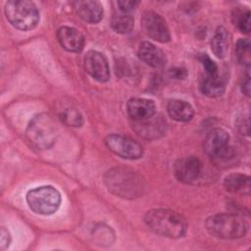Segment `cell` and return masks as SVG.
Returning <instances> with one entry per match:
<instances>
[{
    "mask_svg": "<svg viewBox=\"0 0 251 251\" xmlns=\"http://www.w3.org/2000/svg\"><path fill=\"white\" fill-rule=\"evenodd\" d=\"M104 180L109 191L126 199L139 197L144 189L142 177L136 172L127 168L109 170L105 174Z\"/></svg>",
    "mask_w": 251,
    "mask_h": 251,
    "instance_id": "cell-1",
    "label": "cell"
},
{
    "mask_svg": "<svg viewBox=\"0 0 251 251\" xmlns=\"http://www.w3.org/2000/svg\"><path fill=\"white\" fill-rule=\"evenodd\" d=\"M147 226L157 234L171 238H178L186 231V223L177 213L168 209H153L144 216Z\"/></svg>",
    "mask_w": 251,
    "mask_h": 251,
    "instance_id": "cell-2",
    "label": "cell"
},
{
    "mask_svg": "<svg viewBox=\"0 0 251 251\" xmlns=\"http://www.w3.org/2000/svg\"><path fill=\"white\" fill-rule=\"evenodd\" d=\"M59 129L54 118L47 113H40L32 118L25 130L28 143L35 149H49L58 137Z\"/></svg>",
    "mask_w": 251,
    "mask_h": 251,
    "instance_id": "cell-3",
    "label": "cell"
},
{
    "mask_svg": "<svg viewBox=\"0 0 251 251\" xmlns=\"http://www.w3.org/2000/svg\"><path fill=\"white\" fill-rule=\"evenodd\" d=\"M205 226L210 234L225 239L242 237L248 230L246 221L235 214H217L211 216L206 220Z\"/></svg>",
    "mask_w": 251,
    "mask_h": 251,
    "instance_id": "cell-4",
    "label": "cell"
},
{
    "mask_svg": "<svg viewBox=\"0 0 251 251\" xmlns=\"http://www.w3.org/2000/svg\"><path fill=\"white\" fill-rule=\"evenodd\" d=\"M4 10L9 23L18 29L29 30L38 24V10L30 1L11 0L5 4Z\"/></svg>",
    "mask_w": 251,
    "mask_h": 251,
    "instance_id": "cell-5",
    "label": "cell"
},
{
    "mask_svg": "<svg viewBox=\"0 0 251 251\" xmlns=\"http://www.w3.org/2000/svg\"><path fill=\"white\" fill-rule=\"evenodd\" d=\"M26 202L34 213L48 216L58 210L61 204V194L53 186H40L27 192Z\"/></svg>",
    "mask_w": 251,
    "mask_h": 251,
    "instance_id": "cell-6",
    "label": "cell"
},
{
    "mask_svg": "<svg viewBox=\"0 0 251 251\" xmlns=\"http://www.w3.org/2000/svg\"><path fill=\"white\" fill-rule=\"evenodd\" d=\"M110 151L126 159H138L143 154L142 146L130 137L121 134H110L105 139Z\"/></svg>",
    "mask_w": 251,
    "mask_h": 251,
    "instance_id": "cell-7",
    "label": "cell"
},
{
    "mask_svg": "<svg viewBox=\"0 0 251 251\" xmlns=\"http://www.w3.org/2000/svg\"><path fill=\"white\" fill-rule=\"evenodd\" d=\"M141 26L150 38L158 42L165 43L171 39V33L166 21L153 11H146L143 13Z\"/></svg>",
    "mask_w": 251,
    "mask_h": 251,
    "instance_id": "cell-8",
    "label": "cell"
},
{
    "mask_svg": "<svg viewBox=\"0 0 251 251\" xmlns=\"http://www.w3.org/2000/svg\"><path fill=\"white\" fill-rule=\"evenodd\" d=\"M205 152L212 158L222 159L228 155L229 152V135L221 128H213L204 141Z\"/></svg>",
    "mask_w": 251,
    "mask_h": 251,
    "instance_id": "cell-9",
    "label": "cell"
},
{
    "mask_svg": "<svg viewBox=\"0 0 251 251\" xmlns=\"http://www.w3.org/2000/svg\"><path fill=\"white\" fill-rule=\"evenodd\" d=\"M175 176L183 183H194L201 176L202 163L195 156H187L175 164Z\"/></svg>",
    "mask_w": 251,
    "mask_h": 251,
    "instance_id": "cell-10",
    "label": "cell"
},
{
    "mask_svg": "<svg viewBox=\"0 0 251 251\" xmlns=\"http://www.w3.org/2000/svg\"><path fill=\"white\" fill-rule=\"evenodd\" d=\"M85 71L100 82L107 81L110 76L108 61L103 54L98 51H88L83 59Z\"/></svg>",
    "mask_w": 251,
    "mask_h": 251,
    "instance_id": "cell-11",
    "label": "cell"
},
{
    "mask_svg": "<svg viewBox=\"0 0 251 251\" xmlns=\"http://www.w3.org/2000/svg\"><path fill=\"white\" fill-rule=\"evenodd\" d=\"M132 128L141 137L146 139H157L166 132L167 123L160 115H154L149 119L133 122Z\"/></svg>",
    "mask_w": 251,
    "mask_h": 251,
    "instance_id": "cell-12",
    "label": "cell"
},
{
    "mask_svg": "<svg viewBox=\"0 0 251 251\" xmlns=\"http://www.w3.org/2000/svg\"><path fill=\"white\" fill-rule=\"evenodd\" d=\"M128 116L133 122L144 121L156 114V105L150 99L131 98L126 104Z\"/></svg>",
    "mask_w": 251,
    "mask_h": 251,
    "instance_id": "cell-13",
    "label": "cell"
},
{
    "mask_svg": "<svg viewBox=\"0 0 251 251\" xmlns=\"http://www.w3.org/2000/svg\"><path fill=\"white\" fill-rule=\"evenodd\" d=\"M57 38L61 46L69 52H80L84 46L83 35L75 28L62 26L57 31Z\"/></svg>",
    "mask_w": 251,
    "mask_h": 251,
    "instance_id": "cell-14",
    "label": "cell"
},
{
    "mask_svg": "<svg viewBox=\"0 0 251 251\" xmlns=\"http://www.w3.org/2000/svg\"><path fill=\"white\" fill-rule=\"evenodd\" d=\"M137 54L141 61L153 68H162L167 62L165 53L160 48L147 41L140 43Z\"/></svg>",
    "mask_w": 251,
    "mask_h": 251,
    "instance_id": "cell-15",
    "label": "cell"
},
{
    "mask_svg": "<svg viewBox=\"0 0 251 251\" xmlns=\"http://www.w3.org/2000/svg\"><path fill=\"white\" fill-rule=\"evenodd\" d=\"M75 8L78 17L87 23L96 24L103 18V7L98 1H76Z\"/></svg>",
    "mask_w": 251,
    "mask_h": 251,
    "instance_id": "cell-16",
    "label": "cell"
},
{
    "mask_svg": "<svg viewBox=\"0 0 251 251\" xmlns=\"http://www.w3.org/2000/svg\"><path fill=\"white\" fill-rule=\"evenodd\" d=\"M167 111L170 117L177 122H188L194 116V110L191 105L179 99L170 100L167 105Z\"/></svg>",
    "mask_w": 251,
    "mask_h": 251,
    "instance_id": "cell-17",
    "label": "cell"
},
{
    "mask_svg": "<svg viewBox=\"0 0 251 251\" xmlns=\"http://www.w3.org/2000/svg\"><path fill=\"white\" fill-rule=\"evenodd\" d=\"M226 88V83L221 75L218 74L216 75H208L201 79L200 90L208 97H219L224 94Z\"/></svg>",
    "mask_w": 251,
    "mask_h": 251,
    "instance_id": "cell-18",
    "label": "cell"
},
{
    "mask_svg": "<svg viewBox=\"0 0 251 251\" xmlns=\"http://www.w3.org/2000/svg\"><path fill=\"white\" fill-rule=\"evenodd\" d=\"M224 186L231 193L249 194L250 177L241 174H231L225 178Z\"/></svg>",
    "mask_w": 251,
    "mask_h": 251,
    "instance_id": "cell-19",
    "label": "cell"
},
{
    "mask_svg": "<svg viewBox=\"0 0 251 251\" xmlns=\"http://www.w3.org/2000/svg\"><path fill=\"white\" fill-rule=\"evenodd\" d=\"M58 117L64 124L70 126L79 127L83 124L80 112L72 104H62L58 108Z\"/></svg>",
    "mask_w": 251,
    "mask_h": 251,
    "instance_id": "cell-20",
    "label": "cell"
},
{
    "mask_svg": "<svg viewBox=\"0 0 251 251\" xmlns=\"http://www.w3.org/2000/svg\"><path fill=\"white\" fill-rule=\"evenodd\" d=\"M211 50L218 58L226 57L228 50V32L224 26H219L211 40Z\"/></svg>",
    "mask_w": 251,
    "mask_h": 251,
    "instance_id": "cell-21",
    "label": "cell"
},
{
    "mask_svg": "<svg viewBox=\"0 0 251 251\" xmlns=\"http://www.w3.org/2000/svg\"><path fill=\"white\" fill-rule=\"evenodd\" d=\"M134 20L129 13H121L114 15L111 20L112 28L121 34L128 33L132 30Z\"/></svg>",
    "mask_w": 251,
    "mask_h": 251,
    "instance_id": "cell-22",
    "label": "cell"
},
{
    "mask_svg": "<svg viewBox=\"0 0 251 251\" xmlns=\"http://www.w3.org/2000/svg\"><path fill=\"white\" fill-rule=\"evenodd\" d=\"M235 54L237 61L242 66L249 68L251 63V44L249 39L247 38H240L237 41L236 48H235Z\"/></svg>",
    "mask_w": 251,
    "mask_h": 251,
    "instance_id": "cell-23",
    "label": "cell"
},
{
    "mask_svg": "<svg viewBox=\"0 0 251 251\" xmlns=\"http://www.w3.org/2000/svg\"><path fill=\"white\" fill-rule=\"evenodd\" d=\"M233 17V23L241 32L249 33L250 31V11L236 10Z\"/></svg>",
    "mask_w": 251,
    "mask_h": 251,
    "instance_id": "cell-24",
    "label": "cell"
},
{
    "mask_svg": "<svg viewBox=\"0 0 251 251\" xmlns=\"http://www.w3.org/2000/svg\"><path fill=\"white\" fill-rule=\"evenodd\" d=\"M199 60L202 63V66L205 70V74L208 75H216L219 74V68L216 63L207 55V54H200Z\"/></svg>",
    "mask_w": 251,
    "mask_h": 251,
    "instance_id": "cell-25",
    "label": "cell"
},
{
    "mask_svg": "<svg viewBox=\"0 0 251 251\" xmlns=\"http://www.w3.org/2000/svg\"><path fill=\"white\" fill-rule=\"evenodd\" d=\"M119 9L123 13H129L132 10L135 9V7L138 5V2L136 1H118Z\"/></svg>",
    "mask_w": 251,
    "mask_h": 251,
    "instance_id": "cell-26",
    "label": "cell"
},
{
    "mask_svg": "<svg viewBox=\"0 0 251 251\" xmlns=\"http://www.w3.org/2000/svg\"><path fill=\"white\" fill-rule=\"evenodd\" d=\"M11 242V235L5 227H1V249L5 250L9 247Z\"/></svg>",
    "mask_w": 251,
    "mask_h": 251,
    "instance_id": "cell-27",
    "label": "cell"
},
{
    "mask_svg": "<svg viewBox=\"0 0 251 251\" xmlns=\"http://www.w3.org/2000/svg\"><path fill=\"white\" fill-rule=\"evenodd\" d=\"M170 75L176 79H184L187 76V72L183 68H174L170 70Z\"/></svg>",
    "mask_w": 251,
    "mask_h": 251,
    "instance_id": "cell-28",
    "label": "cell"
},
{
    "mask_svg": "<svg viewBox=\"0 0 251 251\" xmlns=\"http://www.w3.org/2000/svg\"><path fill=\"white\" fill-rule=\"evenodd\" d=\"M241 88H242V92L246 96H249V94H250V75H249V74H247L246 76L243 78Z\"/></svg>",
    "mask_w": 251,
    "mask_h": 251,
    "instance_id": "cell-29",
    "label": "cell"
}]
</instances>
